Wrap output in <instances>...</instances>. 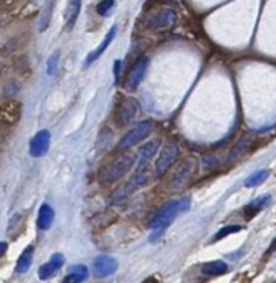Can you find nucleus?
<instances>
[{
	"label": "nucleus",
	"instance_id": "1",
	"mask_svg": "<svg viewBox=\"0 0 276 283\" xmlns=\"http://www.w3.org/2000/svg\"><path fill=\"white\" fill-rule=\"evenodd\" d=\"M190 209V197H182L179 200H170V202L164 204L162 207L155 210V214L149 220V227L152 230H159L162 232L164 229H167L170 224L174 222L175 217L180 212Z\"/></svg>",
	"mask_w": 276,
	"mask_h": 283
},
{
	"label": "nucleus",
	"instance_id": "2",
	"mask_svg": "<svg viewBox=\"0 0 276 283\" xmlns=\"http://www.w3.org/2000/svg\"><path fill=\"white\" fill-rule=\"evenodd\" d=\"M136 164V154L134 152H124L116 159H113L111 162H108L106 166L101 167L100 171V182L103 186H111V184L118 182L119 179H123L126 174L131 171Z\"/></svg>",
	"mask_w": 276,
	"mask_h": 283
},
{
	"label": "nucleus",
	"instance_id": "3",
	"mask_svg": "<svg viewBox=\"0 0 276 283\" xmlns=\"http://www.w3.org/2000/svg\"><path fill=\"white\" fill-rule=\"evenodd\" d=\"M199 172V159L194 156H189L185 159H182L179 162V166L174 169V172L170 174L167 187L174 192H180L185 190L195 181V176Z\"/></svg>",
	"mask_w": 276,
	"mask_h": 283
},
{
	"label": "nucleus",
	"instance_id": "4",
	"mask_svg": "<svg viewBox=\"0 0 276 283\" xmlns=\"http://www.w3.org/2000/svg\"><path fill=\"white\" fill-rule=\"evenodd\" d=\"M154 121L152 120H142L139 121L136 126L131 128L126 135L121 138V141L118 144V149L119 151H128L134 146H138L139 142H142L145 138L150 136V133L154 131Z\"/></svg>",
	"mask_w": 276,
	"mask_h": 283
},
{
	"label": "nucleus",
	"instance_id": "5",
	"mask_svg": "<svg viewBox=\"0 0 276 283\" xmlns=\"http://www.w3.org/2000/svg\"><path fill=\"white\" fill-rule=\"evenodd\" d=\"M149 179H150V174H149V171H147V166L138 167V171L133 174V177L129 179V182H128L124 187L119 189L118 192L113 195V199L109 200V204H111V205L119 204V202H121V200L126 199L129 194H133L136 189L145 186V184L149 182Z\"/></svg>",
	"mask_w": 276,
	"mask_h": 283
},
{
	"label": "nucleus",
	"instance_id": "6",
	"mask_svg": "<svg viewBox=\"0 0 276 283\" xmlns=\"http://www.w3.org/2000/svg\"><path fill=\"white\" fill-rule=\"evenodd\" d=\"M177 157H179V144L174 141H169L162 149H159V156L154 164V176L162 177L175 164Z\"/></svg>",
	"mask_w": 276,
	"mask_h": 283
},
{
	"label": "nucleus",
	"instance_id": "7",
	"mask_svg": "<svg viewBox=\"0 0 276 283\" xmlns=\"http://www.w3.org/2000/svg\"><path fill=\"white\" fill-rule=\"evenodd\" d=\"M139 113V103L134 100V98H121L116 106V111H114V123H116L118 128H126L131 123L136 120Z\"/></svg>",
	"mask_w": 276,
	"mask_h": 283
},
{
	"label": "nucleus",
	"instance_id": "8",
	"mask_svg": "<svg viewBox=\"0 0 276 283\" xmlns=\"http://www.w3.org/2000/svg\"><path fill=\"white\" fill-rule=\"evenodd\" d=\"M177 22V13L172 8H160L157 12L147 13L144 18V27L147 30H167L172 28Z\"/></svg>",
	"mask_w": 276,
	"mask_h": 283
},
{
	"label": "nucleus",
	"instance_id": "9",
	"mask_svg": "<svg viewBox=\"0 0 276 283\" xmlns=\"http://www.w3.org/2000/svg\"><path fill=\"white\" fill-rule=\"evenodd\" d=\"M22 116V103L13 98H7L2 103V136H7V130L12 131Z\"/></svg>",
	"mask_w": 276,
	"mask_h": 283
},
{
	"label": "nucleus",
	"instance_id": "10",
	"mask_svg": "<svg viewBox=\"0 0 276 283\" xmlns=\"http://www.w3.org/2000/svg\"><path fill=\"white\" fill-rule=\"evenodd\" d=\"M257 147V136L253 135H243L240 140L235 142V146L230 149V152H228V157H227V164H237L238 161H242V159L250 154L253 151V149Z\"/></svg>",
	"mask_w": 276,
	"mask_h": 283
},
{
	"label": "nucleus",
	"instance_id": "11",
	"mask_svg": "<svg viewBox=\"0 0 276 283\" xmlns=\"http://www.w3.org/2000/svg\"><path fill=\"white\" fill-rule=\"evenodd\" d=\"M147 66H149V58L147 56H140V58L136 60V63L133 65V68L129 70L128 73V78H126V90L129 91H134L140 85V81L144 80L145 76V71H147Z\"/></svg>",
	"mask_w": 276,
	"mask_h": 283
},
{
	"label": "nucleus",
	"instance_id": "12",
	"mask_svg": "<svg viewBox=\"0 0 276 283\" xmlns=\"http://www.w3.org/2000/svg\"><path fill=\"white\" fill-rule=\"evenodd\" d=\"M116 270H118V262L109 255H100L93 262V274L98 279L111 277L113 274H116Z\"/></svg>",
	"mask_w": 276,
	"mask_h": 283
},
{
	"label": "nucleus",
	"instance_id": "13",
	"mask_svg": "<svg viewBox=\"0 0 276 283\" xmlns=\"http://www.w3.org/2000/svg\"><path fill=\"white\" fill-rule=\"evenodd\" d=\"M48 147H50V133L46 130L38 131L33 136V140L30 141V154H32L33 157L45 156Z\"/></svg>",
	"mask_w": 276,
	"mask_h": 283
},
{
	"label": "nucleus",
	"instance_id": "14",
	"mask_svg": "<svg viewBox=\"0 0 276 283\" xmlns=\"http://www.w3.org/2000/svg\"><path fill=\"white\" fill-rule=\"evenodd\" d=\"M65 264V257L61 255V254H55L53 257L50 259L48 264H43L40 267V270H38V277L41 280H48L51 279L56 272H58L61 267H63Z\"/></svg>",
	"mask_w": 276,
	"mask_h": 283
},
{
	"label": "nucleus",
	"instance_id": "15",
	"mask_svg": "<svg viewBox=\"0 0 276 283\" xmlns=\"http://www.w3.org/2000/svg\"><path fill=\"white\" fill-rule=\"evenodd\" d=\"M160 147V140H152L149 142L142 144V147L139 149V161H138V167L147 166L149 161L155 156V152L159 151Z\"/></svg>",
	"mask_w": 276,
	"mask_h": 283
},
{
	"label": "nucleus",
	"instance_id": "16",
	"mask_svg": "<svg viewBox=\"0 0 276 283\" xmlns=\"http://www.w3.org/2000/svg\"><path fill=\"white\" fill-rule=\"evenodd\" d=\"M55 222V210L51 205L43 204L38 210V217H36V227L40 230H48Z\"/></svg>",
	"mask_w": 276,
	"mask_h": 283
},
{
	"label": "nucleus",
	"instance_id": "17",
	"mask_svg": "<svg viewBox=\"0 0 276 283\" xmlns=\"http://www.w3.org/2000/svg\"><path fill=\"white\" fill-rule=\"evenodd\" d=\"M116 32H118V27H116V25H113V27L109 28V32H108V35H106V38L103 40L100 47H98L95 51H93V53L88 55L85 66H90V65H93V63H95V61H96V60L100 58V56L104 53V51H106V48L109 47V43L113 42V38H114V35H116Z\"/></svg>",
	"mask_w": 276,
	"mask_h": 283
},
{
	"label": "nucleus",
	"instance_id": "18",
	"mask_svg": "<svg viewBox=\"0 0 276 283\" xmlns=\"http://www.w3.org/2000/svg\"><path fill=\"white\" fill-rule=\"evenodd\" d=\"M272 202V197L270 195H262V197H258V199H255L252 204H248L247 207L243 209V214H245V219L250 220V219H253L255 215H257L260 210L265 209L267 205Z\"/></svg>",
	"mask_w": 276,
	"mask_h": 283
},
{
	"label": "nucleus",
	"instance_id": "19",
	"mask_svg": "<svg viewBox=\"0 0 276 283\" xmlns=\"http://www.w3.org/2000/svg\"><path fill=\"white\" fill-rule=\"evenodd\" d=\"M80 10H81V0H68V7L65 10V28L66 30H71L75 27L76 23V18L80 15Z\"/></svg>",
	"mask_w": 276,
	"mask_h": 283
},
{
	"label": "nucleus",
	"instance_id": "20",
	"mask_svg": "<svg viewBox=\"0 0 276 283\" xmlns=\"http://www.w3.org/2000/svg\"><path fill=\"white\" fill-rule=\"evenodd\" d=\"M202 274L205 277H218V275H223L228 272V265L225 262L222 260H213V262H208V264L202 265Z\"/></svg>",
	"mask_w": 276,
	"mask_h": 283
},
{
	"label": "nucleus",
	"instance_id": "21",
	"mask_svg": "<svg viewBox=\"0 0 276 283\" xmlns=\"http://www.w3.org/2000/svg\"><path fill=\"white\" fill-rule=\"evenodd\" d=\"M33 252H35V249L32 245L23 250V254L20 255V259L17 262V267H15L17 274H25V272H28L30 265H32V262H33Z\"/></svg>",
	"mask_w": 276,
	"mask_h": 283
},
{
	"label": "nucleus",
	"instance_id": "22",
	"mask_svg": "<svg viewBox=\"0 0 276 283\" xmlns=\"http://www.w3.org/2000/svg\"><path fill=\"white\" fill-rule=\"evenodd\" d=\"M90 275V272L85 265H76V267H71L70 274L66 275L65 282H73V283H80V282H85Z\"/></svg>",
	"mask_w": 276,
	"mask_h": 283
},
{
	"label": "nucleus",
	"instance_id": "23",
	"mask_svg": "<svg viewBox=\"0 0 276 283\" xmlns=\"http://www.w3.org/2000/svg\"><path fill=\"white\" fill-rule=\"evenodd\" d=\"M268 176H270V171H267V169H262V171L253 172L252 176L245 181V187H257V186H260V184H263L265 181H267Z\"/></svg>",
	"mask_w": 276,
	"mask_h": 283
},
{
	"label": "nucleus",
	"instance_id": "24",
	"mask_svg": "<svg viewBox=\"0 0 276 283\" xmlns=\"http://www.w3.org/2000/svg\"><path fill=\"white\" fill-rule=\"evenodd\" d=\"M240 230H243V225H227V227H223L220 229L218 232L215 234V237H213V240H220V239H225L227 235H230V234H237V232H240Z\"/></svg>",
	"mask_w": 276,
	"mask_h": 283
},
{
	"label": "nucleus",
	"instance_id": "25",
	"mask_svg": "<svg viewBox=\"0 0 276 283\" xmlns=\"http://www.w3.org/2000/svg\"><path fill=\"white\" fill-rule=\"evenodd\" d=\"M114 5H116V0H101L96 7V12L98 15H101V17H108V15L111 13V10L114 8Z\"/></svg>",
	"mask_w": 276,
	"mask_h": 283
},
{
	"label": "nucleus",
	"instance_id": "26",
	"mask_svg": "<svg viewBox=\"0 0 276 283\" xmlns=\"http://www.w3.org/2000/svg\"><path fill=\"white\" fill-rule=\"evenodd\" d=\"M58 56H60V51H55L53 55L48 58V63H46V73L50 76L56 75V71H58Z\"/></svg>",
	"mask_w": 276,
	"mask_h": 283
},
{
	"label": "nucleus",
	"instance_id": "27",
	"mask_svg": "<svg viewBox=\"0 0 276 283\" xmlns=\"http://www.w3.org/2000/svg\"><path fill=\"white\" fill-rule=\"evenodd\" d=\"M119 73H121V61H116L114 63V81H116V85L119 83Z\"/></svg>",
	"mask_w": 276,
	"mask_h": 283
},
{
	"label": "nucleus",
	"instance_id": "28",
	"mask_svg": "<svg viewBox=\"0 0 276 283\" xmlns=\"http://www.w3.org/2000/svg\"><path fill=\"white\" fill-rule=\"evenodd\" d=\"M22 0H2V3H3V8H12L15 7V3H20Z\"/></svg>",
	"mask_w": 276,
	"mask_h": 283
},
{
	"label": "nucleus",
	"instance_id": "29",
	"mask_svg": "<svg viewBox=\"0 0 276 283\" xmlns=\"http://www.w3.org/2000/svg\"><path fill=\"white\" fill-rule=\"evenodd\" d=\"M273 250H276V239L273 240V244H272V247H270V250H268V254H272Z\"/></svg>",
	"mask_w": 276,
	"mask_h": 283
},
{
	"label": "nucleus",
	"instance_id": "30",
	"mask_svg": "<svg viewBox=\"0 0 276 283\" xmlns=\"http://www.w3.org/2000/svg\"><path fill=\"white\" fill-rule=\"evenodd\" d=\"M5 250H7V242H2V255H5Z\"/></svg>",
	"mask_w": 276,
	"mask_h": 283
}]
</instances>
